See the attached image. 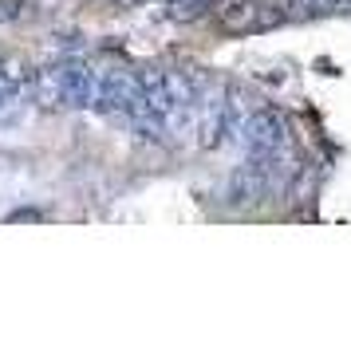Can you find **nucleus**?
Returning a JSON list of instances; mask_svg holds the SVG:
<instances>
[{
    "mask_svg": "<svg viewBox=\"0 0 351 339\" xmlns=\"http://www.w3.org/2000/svg\"><path fill=\"white\" fill-rule=\"evenodd\" d=\"M95 107L103 114H134L146 107L143 99V75L130 67H107L99 71V91H95Z\"/></svg>",
    "mask_w": 351,
    "mask_h": 339,
    "instance_id": "f257e3e1",
    "label": "nucleus"
},
{
    "mask_svg": "<svg viewBox=\"0 0 351 339\" xmlns=\"http://www.w3.org/2000/svg\"><path fill=\"white\" fill-rule=\"evenodd\" d=\"M193 130H197V146L202 150H221L229 146L237 134L229 127V114H225V87H206L197 107H193Z\"/></svg>",
    "mask_w": 351,
    "mask_h": 339,
    "instance_id": "f03ea898",
    "label": "nucleus"
},
{
    "mask_svg": "<svg viewBox=\"0 0 351 339\" xmlns=\"http://www.w3.org/2000/svg\"><path fill=\"white\" fill-rule=\"evenodd\" d=\"M237 142L249 150V154H272V150H285L288 146V123L280 111L272 107H253L249 118L241 123Z\"/></svg>",
    "mask_w": 351,
    "mask_h": 339,
    "instance_id": "7ed1b4c3",
    "label": "nucleus"
},
{
    "mask_svg": "<svg viewBox=\"0 0 351 339\" xmlns=\"http://www.w3.org/2000/svg\"><path fill=\"white\" fill-rule=\"evenodd\" d=\"M272 190H276V186H272L269 162L261 158V154H249V162L237 166L233 178H229V201H233L237 210H256Z\"/></svg>",
    "mask_w": 351,
    "mask_h": 339,
    "instance_id": "20e7f679",
    "label": "nucleus"
},
{
    "mask_svg": "<svg viewBox=\"0 0 351 339\" xmlns=\"http://www.w3.org/2000/svg\"><path fill=\"white\" fill-rule=\"evenodd\" d=\"M28 91H32V67L24 64V60H16V55L0 60V118H8L12 107Z\"/></svg>",
    "mask_w": 351,
    "mask_h": 339,
    "instance_id": "39448f33",
    "label": "nucleus"
},
{
    "mask_svg": "<svg viewBox=\"0 0 351 339\" xmlns=\"http://www.w3.org/2000/svg\"><path fill=\"white\" fill-rule=\"evenodd\" d=\"M64 67V91H67V107H95V91H99V71L83 60H60Z\"/></svg>",
    "mask_w": 351,
    "mask_h": 339,
    "instance_id": "423d86ee",
    "label": "nucleus"
},
{
    "mask_svg": "<svg viewBox=\"0 0 351 339\" xmlns=\"http://www.w3.org/2000/svg\"><path fill=\"white\" fill-rule=\"evenodd\" d=\"M32 103L40 111H60V107H67L64 67L60 64H44L32 71Z\"/></svg>",
    "mask_w": 351,
    "mask_h": 339,
    "instance_id": "0eeeda50",
    "label": "nucleus"
},
{
    "mask_svg": "<svg viewBox=\"0 0 351 339\" xmlns=\"http://www.w3.org/2000/svg\"><path fill=\"white\" fill-rule=\"evenodd\" d=\"M217 28L221 32H256V0H221L217 4Z\"/></svg>",
    "mask_w": 351,
    "mask_h": 339,
    "instance_id": "6e6552de",
    "label": "nucleus"
},
{
    "mask_svg": "<svg viewBox=\"0 0 351 339\" xmlns=\"http://www.w3.org/2000/svg\"><path fill=\"white\" fill-rule=\"evenodd\" d=\"M288 20H296L292 0H256V32L280 28V24H288Z\"/></svg>",
    "mask_w": 351,
    "mask_h": 339,
    "instance_id": "1a4fd4ad",
    "label": "nucleus"
},
{
    "mask_svg": "<svg viewBox=\"0 0 351 339\" xmlns=\"http://www.w3.org/2000/svg\"><path fill=\"white\" fill-rule=\"evenodd\" d=\"M217 0H166V20H174V24H193V20H202L213 8Z\"/></svg>",
    "mask_w": 351,
    "mask_h": 339,
    "instance_id": "9d476101",
    "label": "nucleus"
},
{
    "mask_svg": "<svg viewBox=\"0 0 351 339\" xmlns=\"http://www.w3.org/2000/svg\"><path fill=\"white\" fill-rule=\"evenodd\" d=\"M312 12L316 16H339V12H351V0H312Z\"/></svg>",
    "mask_w": 351,
    "mask_h": 339,
    "instance_id": "9b49d317",
    "label": "nucleus"
},
{
    "mask_svg": "<svg viewBox=\"0 0 351 339\" xmlns=\"http://www.w3.org/2000/svg\"><path fill=\"white\" fill-rule=\"evenodd\" d=\"M16 16H20V0H0V24H8Z\"/></svg>",
    "mask_w": 351,
    "mask_h": 339,
    "instance_id": "f8f14e48",
    "label": "nucleus"
},
{
    "mask_svg": "<svg viewBox=\"0 0 351 339\" xmlns=\"http://www.w3.org/2000/svg\"><path fill=\"white\" fill-rule=\"evenodd\" d=\"M119 4H127V8H138V4H146V0H119Z\"/></svg>",
    "mask_w": 351,
    "mask_h": 339,
    "instance_id": "ddd939ff",
    "label": "nucleus"
}]
</instances>
